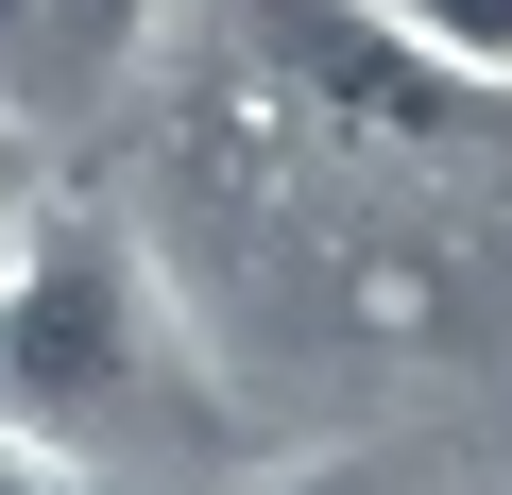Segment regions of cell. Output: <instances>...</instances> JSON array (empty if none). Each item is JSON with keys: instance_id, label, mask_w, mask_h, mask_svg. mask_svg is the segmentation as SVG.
<instances>
[{"instance_id": "obj_1", "label": "cell", "mask_w": 512, "mask_h": 495, "mask_svg": "<svg viewBox=\"0 0 512 495\" xmlns=\"http://www.w3.org/2000/svg\"><path fill=\"white\" fill-rule=\"evenodd\" d=\"M171 342H154V274H137V239L103 222V205H52L35 188V222L0 239V427L18 444H120V427H154L171 393Z\"/></svg>"}, {"instance_id": "obj_2", "label": "cell", "mask_w": 512, "mask_h": 495, "mask_svg": "<svg viewBox=\"0 0 512 495\" xmlns=\"http://www.w3.org/2000/svg\"><path fill=\"white\" fill-rule=\"evenodd\" d=\"M120 18H137V0H0V103H69L103 52H120Z\"/></svg>"}, {"instance_id": "obj_3", "label": "cell", "mask_w": 512, "mask_h": 495, "mask_svg": "<svg viewBox=\"0 0 512 495\" xmlns=\"http://www.w3.org/2000/svg\"><path fill=\"white\" fill-rule=\"evenodd\" d=\"M376 35L427 52L444 86H512V0H376Z\"/></svg>"}, {"instance_id": "obj_4", "label": "cell", "mask_w": 512, "mask_h": 495, "mask_svg": "<svg viewBox=\"0 0 512 495\" xmlns=\"http://www.w3.org/2000/svg\"><path fill=\"white\" fill-rule=\"evenodd\" d=\"M35 188H52V154H35V120H18V103H0V239L35 222Z\"/></svg>"}, {"instance_id": "obj_5", "label": "cell", "mask_w": 512, "mask_h": 495, "mask_svg": "<svg viewBox=\"0 0 512 495\" xmlns=\"http://www.w3.org/2000/svg\"><path fill=\"white\" fill-rule=\"evenodd\" d=\"M274 495H410V478H393V461H291Z\"/></svg>"}, {"instance_id": "obj_6", "label": "cell", "mask_w": 512, "mask_h": 495, "mask_svg": "<svg viewBox=\"0 0 512 495\" xmlns=\"http://www.w3.org/2000/svg\"><path fill=\"white\" fill-rule=\"evenodd\" d=\"M0 495H69V461H52V444H18V427H0Z\"/></svg>"}]
</instances>
